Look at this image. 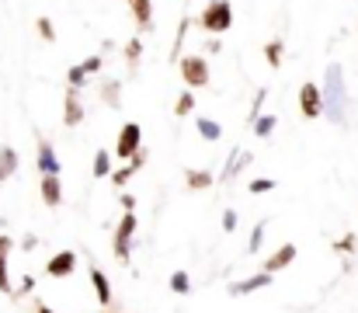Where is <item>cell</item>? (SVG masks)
<instances>
[{
	"label": "cell",
	"mask_w": 358,
	"mask_h": 313,
	"mask_svg": "<svg viewBox=\"0 0 358 313\" xmlns=\"http://www.w3.org/2000/svg\"><path fill=\"white\" fill-rule=\"evenodd\" d=\"M35 313H60V310H53V306H46V303H39V306H35Z\"/></svg>",
	"instance_id": "f35d334b"
},
{
	"label": "cell",
	"mask_w": 358,
	"mask_h": 313,
	"mask_svg": "<svg viewBox=\"0 0 358 313\" xmlns=\"http://www.w3.org/2000/svg\"><path fill=\"white\" fill-rule=\"evenodd\" d=\"M74 271H77V251H60L46 261V275L53 278H70Z\"/></svg>",
	"instance_id": "8992f818"
},
{
	"label": "cell",
	"mask_w": 358,
	"mask_h": 313,
	"mask_svg": "<svg viewBox=\"0 0 358 313\" xmlns=\"http://www.w3.org/2000/svg\"><path fill=\"white\" fill-rule=\"evenodd\" d=\"M178 70H181V81L188 87H205L209 84V63L202 56H185L178 60Z\"/></svg>",
	"instance_id": "3957f363"
},
{
	"label": "cell",
	"mask_w": 358,
	"mask_h": 313,
	"mask_svg": "<svg viewBox=\"0 0 358 313\" xmlns=\"http://www.w3.org/2000/svg\"><path fill=\"white\" fill-rule=\"evenodd\" d=\"M143 150V129H139V122H126L122 126V133H119V143H115V153L119 157H136Z\"/></svg>",
	"instance_id": "5b68a950"
},
{
	"label": "cell",
	"mask_w": 358,
	"mask_h": 313,
	"mask_svg": "<svg viewBox=\"0 0 358 313\" xmlns=\"http://www.w3.org/2000/svg\"><path fill=\"white\" fill-rule=\"evenodd\" d=\"M299 108H302L306 119H320V87L313 81H306L299 87Z\"/></svg>",
	"instance_id": "ba28073f"
},
{
	"label": "cell",
	"mask_w": 358,
	"mask_h": 313,
	"mask_svg": "<svg viewBox=\"0 0 358 313\" xmlns=\"http://www.w3.org/2000/svg\"><path fill=\"white\" fill-rule=\"evenodd\" d=\"M195 126H198V136H202V139H209V143H216V139L223 136L219 122H212V119H198Z\"/></svg>",
	"instance_id": "7402d4cb"
},
{
	"label": "cell",
	"mask_w": 358,
	"mask_h": 313,
	"mask_svg": "<svg viewBox=\"0 0 358 313\" xmlns=\"http://www.w3.org/2000/svg\"><path fill=\"white\" fill-rule=\"evenodd\" d=\"M185 185H188L191 192L212 188V171H198V167H191V171H185Z\"/></svg>",
	"instance_id": "d6986e66"
},
{
	"label": "cell",
	"mask_w": 358,
	"mask_h": 313,
	"mask_svg": "<svg viewBox=\"0 0 358 313\" xmlns=\"http://www.w3.org/2000/svg\"><path fill=\"white\" fill-rule=\"evenodd\" d=\"M35 28H39V35H42L46 42H56V28H53V22H49V18H39V22H35Z\"/></svg>",
	"instance_id": "83f0119b"
},
{
	"label": "cell",
	"mask_w": 358,
	"mask_h": 313,
	"mask_svg": "<svg viewBox=\"0 0 358 313\" xmlns=\"http://www.w3.org/2000/svg\"><path fill=\"white\" fill-rule=\"evenodd\" d=\"M264 56H268V67H282V42H268L264 46Z\"/></svg>",
	"instance_id": "484cf974"
},
{
	"label": "cell",
	"mask_w": 358,
	"mask_h": 313,
	"mask_svg": "<svg viewBox=\"0 0 358 313\" xmlns=\"http://www.w3.org/2000/svg\"><path fill=\"white\" fill-rule=\"evenodd\" d=\"M188 18H181V25H178V39H174V60H178V53H181V42H185V35H188Z\"/></svg>",
	"instance_id": "d6a6232c"
},
{
	"label": "cell",
	"mask_w": 358,
	"mask_h": 313,
	"mask_svg": "<svg viewBox=\"0 0 358 313\" xmlns=\"http://www.w3.org/2000/svg\"><path fill=\"white\" fill-rule=\"evenodd\" d=\"M320 115L334 126H348V115H351V98H348V87H344V70L341 63H330L327 74H323V87H320Z\"/></svg>",
	"instance_id": "6da1fadb"
},
{
	"label": "cell",
	"mask_w": 358,
	"mask_h": 313,
	"mask_svg": "<svg viewBox=\"0 0 358 313\" xmlns=\"http://www.w3.org/2000/svg\"><path fill=\"white\" fill-rule=\"evenodd\" d=\"M143 160H146V157H143V150H139L136 157H129V164H126V167H119L115 174H108V178H112V185H115V188H126V185H129V178L143 167Z\"/></svg>",
	"instance_id": "9a60e30c"
},
{
	"label": "cell",
	"mask_w": 358,
	"mask_h": 313,
	"mask_svg": "<svg viewBox=\"0 0 358 313\" xmlns=\"http://www.w3.org/2000/svg\"><path fill=\"white\" fill-rule=\"evenodd\" d=\"M129 8H133V18H136V25L146 32V28L153 25V4H150V0H129Z\"/></svg>",
	"instance_id": "ac0fdd59"
},
{
	"label": "cell",
	"mask_w": 358,
	"mask_h": 313,
	"mask_svg": "<svg viewBox=\"0 0 358 313\" xmlns=\"http://www.w3.org/2000/svg\"><path fill=\"white\" fill-rule=\"evenodd\" d=\"M250 160H254V157H250L247 150H240V146H237V150H230V160H226V167H223L219 181H233V178H237V174L250 164Z\"/></svg>",
	"instance_id": "4fadbf2b"
},
{
	"label": "cell",
	"mask_w": 358,
	"mask_h": 313,
	"mask_svg": "<svg viewBox=\"0 0 358 313\" xmlns=\"http://www.w3.org/2000/svg\"><path fill=\"white\" fill-rule=\"evenodd\" d=\"M268 285H271V275L257 271V275H250V278H240V282H233V285H230V296H250V292H257V289H268Z\"/></svg>",
	"instance_id": "7c38bea8"
},
{
	"label": "cell",
	"mask_w": 358,
	"mask_h": 313,
	"mask_svg": "<svg viewBox=\"0 0 358 313\" xmlns=\"http://www.w3.org/2000/svg\"><path fill=\"white\" fill-rule=\"evenodd\" d=\"M264 233H268V219H261V223L254 226V233H250V240H247V254H257V251H261Z\"/></svg>",
	"instance_id": "cb8c5ba5"
},
{
	"label": "cell",
	"mask_w": 358,
	"mask_h": 313,
	"mask_svg": "<svg viewBox=\"0 0 358 313\" xmlns=\"http://www.w3.org/2000/svg\"><path fill=\"white\" fill-rule=\"evenodd\" d=\"M264 94H268V91H257V94H254V105H250V122H254V119L261 115V105H264Z\"/></svg>",
	"instance_id": "836d02e7"
},
{
	"label": "cell",
	"mask_w": 358,
	"mask_h": 313,
	"mask_svg": "<svg viewBox=\"0 0 358 313\" xmlns=\"http://www.w3.org/2000/svg\"><path fill=\"white\" fill-rule=\"evenodd\" d=\"M191 108H195V94H181V98L174 101V115H178V119H185Z\"/></svg>",
	"instance_id": "4316f807"
},
{
	"label": "cell",
	"mask_w": 358,
	"mask_h": 313,
	"mask_svg": "<svg viewBox=\"0 0 358 313\" xmlns=\"http://www.w3.org/2000/svg\"><path fill=\"white\" fill-rule=\"evenodd\" d=\"M292 261H296V244H282L278 251H271V254L261 261V271H264V275H275V271L289 268Z\"/></svg>",
	"instance_id": "52a82bcc"
},
{
	"label": "cell",
	"mask_w": 358,
	"mask_h": 313,
	"mask_svg": "<svg viewBox=\"0 0 358 313\" xmlns=\"http://www.w3.org/2000/svg\"><path fill=\"white\" fill-rule=\"evenodd\" d=\"M275 122H278L275 115H257V119H254V136H257V139H268V136L275 133Z\"/></svg>",
	"instance_id": "44dd1931"
},
{
	"label": "cell",
	"mask_w": 358,
	"mask_h": 313,
	"mask_svg": "<svg viewBox=\"0 0 358 313\" xmlns=\"http://www.w3.org/2000/svg\"><path fill=\"white\" fill-rule=\"evenodd\" d=\"M136 226H139V223H136V212H126V216L119 219V226H115V254H119V261H129Z\"/></svg>",
	"instance_id": "277c9868"
},
{
	"label": "cell",
	"mask_w": 358,
	"mask_h": 313,
	"mask_svg": "<svg viewBox=\"0 0 358 313\" xmlns=\"http://www.w3.org/2000/svg\"><path fill=\"white\" fill-rule=\"evenodd\" d=\"M133 205H136V198H133V195H122V209L133 212Z\"/></svg>",
	"instance_id": "8d00e7d4"
},
{
	"label": "cell",
	"mask_w": 358,
	"mask_h": 313,
	"mask_svg": "<svg viewBox=\"0 0 358 313\" xmlns=\"http://www.w3.org/2000/svg\"><path fill=\"white\" fill-rule=\"evenodd\" d=\"M42 202L49 209H56L63 202V185H60V174H42Z\"/></svg>",
	"instance_id": "5bb4252c"
},
{
	"label": "cell",
	"mask_w": 358,
	"mask_h": 313,
	"mask_svg": "<svg viewBox=\"0 0 358 313\" xmlns=\"http://www.w3.org/2000/svg\"><path fill=\"white\" fill-rule=\"evenodd\" d=\"M35 164H39V171H42V174H60V157H56L53 143H49V139H42V136H39V153H35Z\"/></svg>",
	"instance_id": "30bf717a"
},
{
	"label": "cell",
	"mask_w": 358,
	"mask_h": 313,
	"mask_svg": "<svg viewBox=\"0 0 358 313\" xmlns=\"http://www.w3.org/2000/svg\"><path fill=\"white\" fill-rule=\"evenodd\" d=\"M223 230H226V233H233V230H237V212H233V209H226V212H223Z\"/></svg>",
	"instance_id": "e575fe53"
},
{
	"label": "cell",
	"mask_w": 358,
	"mask_h": 313,
	"mask_svg": "<svg viewBox=\"0 0 358 313\" xmlns=\"http://www.w3.org/2000/svg\"><path fill=\"white\" fill-rule=\"evenodd\" d=\"M101 67H105V60H101V56H87V60H84V63H80V70H84V74H87V77H91V74H98V70H101Z\"/></svg>",
	"instance_id": "4dcf8cb0"
},
{
	"label": "cell",
	"mask_w": 358,
	"mask_h": 313,
	"mask_svg": "<svg viewBox=\"0 0 358 313\" xmlns=\"http://www.w3.org/2000/svg\"><path fill=\"white\" fill-rule=\"evenodd\" d=\"M101 98H105L108 108H119V105H122V98H119V81H105V84H101Z\"/></svg>",
	"instance_id": "603a6c76"
},
{
	"label": "cell",
	"mask_w": 358,
	"mask_h": 313,
	"mask_svg": "<svg viewBox=\"0 0 358 313\" xmlns=\"http://www.w3.org/2000/svg\"><path fill=\"white\" fill-rule=\"evenodd\" d=\"M275 188V178H257V181H250V195H264V192H271Z\"/></svg>",
	"instance_id": "f1b7e54d"
},
{
	"label": "cell",
	"mask_w": 358,
	"mask_h": 313,
	"mask_svg": "<svg viewBox=\"0 0 358 313\" xmlns=\"http://www.w3.org/2000/svg\"><path fill=\"white\" fill-rule=\"evenodd\" d=\"M91 282H94L98 303H101V306H108V303H112V282H108V275H105L98 264H91Z\"/></svg>",
	"instance_id": "2e32d148"
},
{
	"label": "cell",
	"mask_w": 358,
	"mask_h": 313,
	"mask_svg": "<svg viewBox=\"0 0 358 313\" xmlns=\"http://www.w3.org/2000/svg\"><path fill=\"white\" fill-rule=\"evenodd\" d=\"M63 122H67L70 129L84 122V105H80V94H77V87H70V91H67V98H63Z\"/></svg>",
	"instance_id": "9c48e42d"
},
{
	"label": "cell",
	"mask_w": 358,
	"mask_h": 313,
	"mask_svg": "<svg viewBox=\"0 0 358 313\" xmlns=\"http://www.w3.org/2000/svg\"><path fill=\"white\" fill-rule=\"evenodd\" d=\"M139 53H143V42H139V39H133V42L126 46V60H129V67H136V60H139Z\"/></svg>",
	"instance_id": "f546056e"
},
{
	"label": "cell",
	"mask_w": 358,
	"mask_h": 313,
	"mask_svg": "<svg viewBox=\"0 0 358 313\" xmlns=\"http://www.w3.org/2000/svg\"><path fill=\"white\" fill-rule=\"evenodd\" d=\"M32 285H35V278H32V275H25V278H22V289H18V292H28Z\"/></svg>",
	"instance_id": "74e56055"
},
{
	"label": "cell",
	"mask_w": 358,
	"mask_h": 313,
	"mask_svg": "<svg viewBox=\"0 0 358 313\" xmlns=\"http://www.w3.org/2000/svg\"><path fill=\"white\" fill-rule=\"evenodd\" d=\"M18 164H22V157H18V150H15V146H0V181L15 178Z\"/></svg>",
	"instance_id": "e0dca14e"
},
{
	"label": "cell",
	"mask_w": 358,
	"mask_h": 313,
	"mask_svg": "<svg viewBox=\"0 0 358 313\" xmlns=\"http://www.w3.org/2000/svg\"><path fill=\"white\" fill-rule=\"evenodd\" d=\"M337 251H355V237H344V240H337Z\"/></svg>",
	"instance_id": "d590c367"
},
{
	"label": "cell",
	"mask_w": 358,
	"mask_h": 313,
	"mask_svg": "<svg viewBox=\"0 0 358 313\" xmlns=\"http://www.w3.org/2000/svg\"><path fill=\"white\" fill-rule=\"evenodd\" d=\"M91 171H94V178H108V174H112V153H108V150H98Z\"/></svg>",
	"instance_id": "ffe728a7"
},
{
	"label": "cell",
	"mask_w": 358,
	"mask_h": 313,
	"mask_svg": "<svg viewBox=\"0 0 358 313\" xmlns=\"http://www.w3.org/2000/svg\"><path fill=\"white\" fill-rule=\"evenodd\" d=\"M67 81H70V87H77V91H80V87H84V84H87V74H84V70H80V67H74V70H70V74H67Z\"/></svg>",
	"instance_id": "1f68e13d"
},
{
	"label": "cell",
	"mask_w": 358,
	"mask_h": 313,
	"mask_svg": "<svg viewBox=\"0 0 358 313\" xmlns=\"http://www.w3.org/2000/svg\"><path fill=\"white\" fill-rule=\"evenodd\" d=\"M198 22H202L205 32H230V25H233V4H230V0H209Z\"/></svg>",
	"instance_id": "7a4b0ae2"
},
{
	"label": "cell",
	"mask_w": 358,
	"mask_h": 313,
	"mask_svg": "<svg viewBox=\"0 0 358 313\" xmlns=\"http://www.w3.org/2000/svg\"><path fill=\"white\" fill-rule=\"evenodd\" d=\"M15 251V240L8 233H0V292H15L11 289V271H8V257Z\"/></svg>",
	"instance_id": "8fae6325"
},
{
	"label": "cell",
	"mask_w": 358,
	"mask_h": 313,
	"mask_svg": "<svg viewBox=\"0 0 358 313\" xmlns=\"http://www.w3.org/2000/svg\"><path fill=\"white\" fill-rule=\"evenodd\" d=\"M171 292H178V296H188V292H191V278H188V271L178 268V271L171 275Z\"/></svg>",
	"instance_id": "d4e9b609"
}]
</instances>
